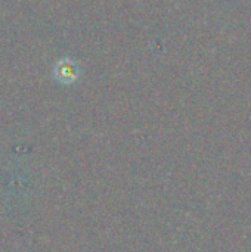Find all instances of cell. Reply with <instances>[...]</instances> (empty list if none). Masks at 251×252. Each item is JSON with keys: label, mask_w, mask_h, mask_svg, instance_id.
<instances>
[{"label": "cell", "mask_w": 251, "mask_h": 252, "mask_svg": "<svg viewBox=\"0 0 251 252\" xmlns=\"http://www.w3.org/2000/svg\"><path fill=\"white\" fill-rule=\"evenodd\" d=\"M80 66L78 63L71 59V58H64V59H59L56 62V65L53 66V74H55V78L62 83V84H72L77 81V78L80 77Z\"/></svg>", "instance_id": "obj_1"}]
</instances>
